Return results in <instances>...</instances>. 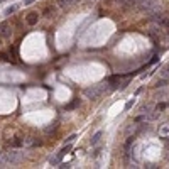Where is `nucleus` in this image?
<instances>
[{"label":"nucleus","mask_w":169,"mask_h":169,"mask_svg":"<svg viewBox=\"0 0 169 169\" xmlns=\"http://www.w3.org/2000/svg\"><path fill=\"white\" fill-rule=\"evenodd\" d=\"M59 167H63V169L66 167V169H68V167H71V164H61V166H59Z\"/></svg>","instance_id":"nucleus-24"},{"label":"nucleus","mask_w":169,"mask_h":169,"mask_svg":"<svg viewBox=\"0 0 169 169\" xmlns=\"http://www.w3.org/2000/svg\"><path fill=\"white\" fill-rule=\"evenodd\" d=\"M76 137H78V135H76V134H71V135H69V137H68V139H66V144H71L73 140L76 139Z\"/></svg>","instance_id":"nucleus-18"},{"label":"nucleus","mask_w":169,"mask_h":169,"mask_svg":"<svg viewBox=\"0 0 169 169\" xmlns=\"http://www.w3.org/2000/svg\"><path fill=\"white\" fill-rule=\"evenodd\" d=\"M101 137H103V132L98 130L97 134L91 137V140H90V142H91V145H98V144H100V140H101Z\"/></svg>","instance_id":"nucleus-8"},{"label":"nucleus","mask_w":169,"mask_h":169,"mask_svg":"<svg viewBox=\"0 0 169 169\" xmlns=\"http://www.w3.org/2000/svg\"><path fill=\"white\" fill-rule=\"evenodd\" d=\"M10 145H12V147H24V139H19V137H15V139L10 142Z\"/></svg>","instance_id":"nucleus-11"},{"label":"nucleus","mask_w":169,"mask_h":169,"mask_svg":"<svg viewBox=\"0 0 169 169\" xmlns=\"http://www.w3.org/2000/svg\"><path fill=\"white\" fill-rule=\"evenodd\" d=\"M8 59H10V58H8L5 53H0V61H8Z\"/></svg>","instance_id":"nucleus-20"},{"label":"nucleus","mask_w":169,"mask_h":169,"mask_svg":"<svg viewBox=\"0 0 169 169\" xmlns=\"http://www.w3.org/2000/svg\"><path fill=\"white\" fill-rule=\"evenodd\" d=\"M166 107H167L166 103H161V105H157V107H156V110H157V112H161V110H164Z\"/></svg>","instance_id":"nucleus-21"},{"label":"nucleus","mask_w":169,"mask_h":169,"mask_svg":"<svg viewBox=\"0 0 169 169\" xmlns=\"http://www.w3.org/2000/svg\"><path fill=\"white\" fill-rule=\"evenodd\" d=\"M22 157V154L17 151V147H12L10 151L0 152V166H8V164H15L19 162Z\"/></svg>","instance_id":"nucleus-3"},{"label":"nucleus","mask_w":169,"mask_h":169,"mask_svg":"<svg viewBox=\"0 0 169 169\" xmlns=\"http://www.w3.org/2000/svg\"><path fill=\"white\" fill-rule=\"evenodd\" d=\"M167 78H162V76H161L159 80L156 81V84H154V86H157V88H159V86H164V84H167Z\"/></svg>","instance_id":"nucleus-13"},{"label":"nucleus","mask_w":169,"mask_h":169,"mask_svg":"<svg viewBox=\"0 0 169 169\" xmlns=\"http://www.w3.org/2000/svg\"><path fill=\"white\" fill-rule=\"evenodd\" d=\"M161 76H162V78H167V80H169V66L164 68V69L161 71Z\"/></svg>","instance_id":"nucleus-16"},{"label":"nucleus","mask_w":169,"mask_h":169,"mask_svg":"<svg viewBox=\"0 0 169 169\" xmlns=\"http://www.w3.org/2000/svg\"><path fill=\"white\" fill-rule=\"evenodd\" d=\"M15 5H12V7H8L7 8V10H5V15H10V14H14V12H15Z\"/></svg>","instance_id":"nucleus-17"},{"label":"nucleus","mask_w":169,"mask_h":169,"mask_svg":"<svg viewBox=\"0 0 169 169\" xmlns=\"http://www.w3.org/2000/svg\"><path fill=\"white\" fill-rule=\"evenodd\" d=\"M10 32H12V30H10V25H8L7 22H2V24H0V36H2V37H8Z\"/></svg>","instance_id":"nucleus-5"},{"label":"nucleus","mask_w":169,"mask_h":169,"mask_svg":"<svg viewBox=\"0 0 169 169\" xmlns=\"http://www.w3.org/2000/svg\"><path fill=\"white\" fill-rule=\"evenodd\" d=\"M24 145H25V147H34V145H41V140L34 139V137H27V139H24Z\"/></svg>","instance_id":"nucleus-6"},{"label":"nucleus","mask_w":169,"mask_h":169,"mask_svg":"<svg viewBox=\"0 0 169 169\" xmlns=\"http://www.w3.org/2000/svg\"><path fill=\"white\" fill-rule=\"evenodd\" d=\"M134 4L140 12L149 14V15H154V14L161 12V2L159 0H135Z\"/></svg>","instance_id":"nucleus-1"},{"label":"nucleus","mask_w":169,"mask_h":169,"mask_svg":"<svg viewBox=\"0 0 169 169\" xmlns=\"http://www.w3.org/2000/svg\"><path fill=\"white\" fill-rule=\"evenodd\" d=\"M134 142H135V137H134V135L127 139L125 145H123V151H125V154H127V152H129V151H130V147H132V145H134Z\"/></svg>","instance_id":"nucleus-9"},{"label":"nucleus","mask_w":169,"mask_h":169,"mask_svg":"<svg viewBox=\"0 0 169 169\" xmlns=\"http://www.w3.org/2000/svg\"><path fill=\"white\" fill-rule=\"evenodd\" d=\"M37 21H39V15H37V12H30L29 15H27V24H29V25L37 24Z\"/></svg>","instance_id":"nucleus-7"},{"label":"nucleus","mask_w":169,"mask_h":169,"mask_svg":"<svg viewBox=\"0 0 169 169\" xmlns=\"http://www.w3.org/2000/svg\"><path fill=\"white\" fill-rule=\"evenodd\" d=\"M157 61H159V56H157V54H154V56H152V59L149 61V64H154V63H157Z\"/></svg>","instance_id":"nucleus-19"},{"label":"nucleus","mask_w":169,"mask_h":169,"mask_svg":"<svg viewBox=\"0 0 169 169\" xmlns=\"http://www.w3.org/2000/svg\"><path fill=\"white\" fill-rule=\"evenodd\" d=\"M32 2H34V0H24V5H30Z\"/></svg>","instance_id":"nucleus-23"},{"label":"nucleus","mask_w":169,"mask_h":169,"mask_svg":"<svg viewBox=\"0 0 169 169\" xmlns=\"http://www.w3.org/2000/svg\"><path fill=\"white\" fill-rule=\"evenodd\" d=\"M107 83H108L110 90H115V88H118V83H120V76H118V75L110 76V78H107Z\"/></svg>","instance_id":"nucleus-4"},{"label":"nucleus","mask_w":169,"mask_h":169,"mask_svg":"<svg viewBox=\"0 0 169 169\" xmlns=\"http://www.w3.org/2000/svg\"><path fill=\"white\" fill-rule=\"evenodd\" d=\"M151 110H152V105H144L142 108H140V112H142V115H147Z\"/></svg>","instance_id":"nucleus-14"},{"label":"nucleus","mask_w":169,"mask_h":169,"mask_svg":"<svg viewBox=\"0 0 169 169\" xmlns=\"http://www.w3.org/2000/svg\"><path fill=\"white\" fill-rule=\"evenodd\" d=\"M76 0H58V4L61 5V7H69L71 4H75Z\"/></svg>","instance_id":"nucleus-12"},{"label":"nucleus","mask_w":169,"mask_h":169,"mask_svg":"<svg viewBox=\"0 0 169 169\" xmlns=\"http://www.w3.org/2000/svg\"><path fill=\"white\" fill-rule=\"evenodd\" d=\"M110 86L107 81H103L101 84H91V86H88V88H84V97L90 98V100H97L98 97H101L105 91H108Z\"/></svg>","instance_id":"nucleus-2"},{"label":"nucleus","mask_w":169,"mask_h":169,"mask_svg":"<svg viewBox=\"0 0 169 169\" xmlns=\"http://www.w3.org/2000/svg\"><path fill=\"white\" fill-rule=\"evenodd\" d=\"M145 167H147V169H154V167H157V166L156 164H147Z\"/></svg>","instance_id":"nucleus-22"},{"label":"nucleus","mask_w":169,"mask_h":169,"mask_svg":"<svg viewBox=\"0 0 169 169\" xmlns=\"http://www.w3.org/2000/svg\"><path fill=\"white\" fill-rule=\"evenodd\" d=\"M134 103H135V98H132V100H129L125 103V110H130L132 107H134Z\"/></svg>","instance_id":"nucleus-15"},{"label":"nucleus","mask_w":169,"mask_h":169,"mask_svg":"<svg viewBox=\"0 0 169 169\" xmlns=\"http://www.w3.org/2000/svg\"><path fill=\"white\" fill-rule=\"evenodd\" d=\"M78 107H80V100H78V98H75L71 103H68V105L64 107V110H75V108H78Z\"/></svg>","instance_id":"nucleus-10"}]
</instances>
